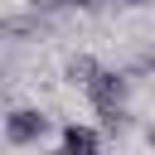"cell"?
Instances as JSON below:
<instances>
[{
  "mask_svg": "<svg viewBox=\"0 0 155 155\" xmlns=\"http://www.w3.org/2000/svg\"><path fill=\"white\" fill-rule=\"evenodd\" d=\"M97 68H102V63H97L92 53H73V58L63 63V78H68L73 87H87V82L97 78Z\"/></svg>",
  "mask_w": 155,
  "mask_h": 155,
  "instance_id": "5",
  "label": "cell"
},
{
  "mask_svg": "<svg viewBox=\"0 0 155 155\" xmlns=\"http://www.w3.org/2000/svg\"><path fill=\"white\" fill-rule=\"evenodd\" d=\"M0 155H5V150H0Z\"/></svg>",
  "mask_w": 155,
  "mask_h": 155,
  "instance_id": "10",
  "label": "cell"
},
{
  "mask_svg": "<svg viewBox=\"0 0 155 155\" xmlns=\"http://www.w3.org/2000/svg\"><path fill=\"white\" fill-rule=\"evenodd\" d=\"M107 0H68V10H82V15H97Z\"/></svg>",
  "mask_w": 155,
  "mask_h": 155,
  "instance_id": "7",
  "label": "cell"
},
{
  "mask_svg": "<svg viewBox=\"0 0 155 155\" xmlns=\"http://www.w3.org/2000/svg\"><path fill=\"white\" fill-rule=\"evenodd\" d=\"M131 73L126 68H97V78L82 87L87 92V102L92 107H126V97H131Z\"/></svg>",
  "mask_w": 155,
  "mask_h": 155,
  "instance_id": "2",
  "label": "cell"
},
{
  "mask_svg": "<svg viewBox=\"0 0 155 155\" xmlns=\"http://www.w3.org/2000/svg\"><path fill=\"white\" fill-rule=\"evenodd\" d=\"M145 145H150V150H155V121H150V126H145Z\"/></svg>",
  "mask_w": 155,
  "mask_h": 155,
  "instance_id": "9",
  "label": "cell"
},
{
  "mask_svg": "<svg viewBox=\"0 0 155 155\" xmlns=\"http://www.w3.org/2000/svg\"><path fill=\"white\" fill-rule=\"evenodd\" d=\"M53 155H102V131L97 126H82V121H68Z\"/></svg>",
  "mask_w": 155,
  "mask_h": 155,
  "instance_id": "3",
  "label": "cell"
},
{
  "mask_svg": "<svg viewBox=\"0 0 155 155\" xmlns=\"http://www.w3.org/2000/svg\"><path fill=\"white\" fill-rule=\"evenodd\" d=\"M53 29V19H44V15H34V10H24V15H10V19H0V39H44Z\"/></svg>",
  "mask_w": 155,
  "mask_h": 155,
  "instance_id": "4",
  "label": "cell"
},
{
  "mask_svg": "<svg viewBox=\"0 0 155 155\" xmlns=\"http://www.w3.org/2000/svg\"><path fill=\"white\" fill-rule=\"evenodd\" d=\"M92 111H97V131L102 136H121L131 126V111L126 107H92Z\"/></svg>",
  "mask_w": 155,
  "mask_h": 155,
  "instance_id": "6",
  "label": "cell"
},
{
  "mask_svg": "<svg viewBox=\"0 0 155 155\" xmlns=\"http://www.w3.org/2000/svg\"><path fill=\"white\" fill-rule=\"evenodd\" d=\"M107 5H126V10H140V5H155V0H107Z\"/></svg>",
  "mask_w": 155,
  "mask_h": 155,
  "instance_id": "8",
  "label": "cell"
},
{
  "mask_svg": "<svg viewBox=\"0 0 155 155\" xmlns=\"http://www.w3.org/2000/svg\"><path fill=\"white\" fill-rule=\"evenodd\" d=\"M0 131H5V145H39L48 136V116L39 107H10L0 116Z\"/></svg>",
  "mask_w": 155,
  "mask_h": 155,
  "instance_id": "1",
  "label": "cell"
}]
</instances>
